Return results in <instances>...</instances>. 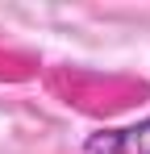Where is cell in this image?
I'll return each mask as SVG.
<instances>
[{"mask_svg": "<svg viewBox=\"0 0 150 154\" xmlns=\"http://www.w3.org/2000/svg\"><path fill=\"white\" fill-rule=\"evenodd\" d=\"M88 154H150V117L125 129H100L88 137Z\"/></svg>", "mask_w": 150, "mask_h": 154, "instance_id": "cell-1", "label": "cell"}]
</instances>
